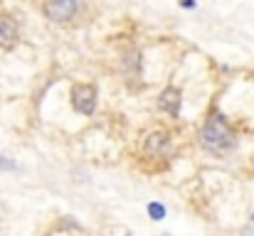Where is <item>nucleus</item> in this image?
Masks as SVG:
<instances>
[{
	"label": "nucleus",
	"mask_w": 254,
	"mask_h": 236,
	"mask_svg": "<svg viewBox=\"0 0 254 236\" xmlns=\"http://www.w3.org/2000/svg\"><path fill=\"white\" fill-rule=\"evenodd\" d=\"M242 236H254V214L250 217V222H247V227L242 229Z\"/></svg>",
	"instance_id": "9d476101"
},
{
	"label": "nucleus",
	"mask_w": 254,
	"mask_h": 236,
	"mask_svg": "<svg viewBox=\"0 0 254 236\" xmlns=\"http://www.w3.org/2000/svg\"><path fill=\"white\" fill-rule=\"evenodd\" d=\"M163 236H168V234H163Z\"/></svg>",
	"instance_id": "ddd939ff"
},
{
	"label": "nucleus",
	"mask_w": 254,
	"mask_h": 236,
	"mask_svg": "<svg viewBox=\"0 0 254 236\" xmlns=\"http://www.w3.org/2000/svg\"><path fill=\"white\" fill-rule=\"evenodd\" d=\"M168 145H170L168 133H163V131H156V133H151V136L146 138V143H143V150H146L148 155H163V153L168 150Z\"/></svg>",
	"instance_id": "423d86ee"
},
{
	"label": "nucleus",
	"mask_w": 254,
	"mask_h": 236,
	"mask_svg": "<svg viewBox=\"0 0 254 236\" xmlns=\"http://www.w3.org/2000/svg\"><path fill=\"white\" fill-rule=\"evenodd\" d=\"M180 7L190 10V7H195V0H180Z\"/></svg>",
	"instance_id": "9b49d317"
},
{
	"label": "nucleus",
	"mask_w": 254,
	"mask_h": 236,
	"mask_svg": "<svg viewBox=\"0 0 254 236\" xmlns=\"http://www.w3.org/2000/svg\"><path fill=\"white\" fill-rule=\"evenodd\" d=\"M126 236H131V234H126Z\"/></svg>",
	"instance_id": "f8f14e48"
},
{
	"label": "nucleus",
	"mask_w": 254,
	"mask_h": 236,
	"mask_svg": "<svg viewBox=\"0 0 254 236\" xmlns=\"http://www.w3.org/2000/svg\"><path fill=\"white\" fill-rule=\"evenodd\" d=\"M200 143H202L205 150H210L215 155H225V153H230L235 148V143H237L235 133H232L227 118L220 111H212L207 116V121H205V126L200 131Z\"/></svg>",
	"instance_id": "f257e3e1"
},
{
	"label": "nucleus",
	"mask_w": 254,
	"mask_h": 236,
	"mask_svg": "<svg viewBox=\"0 0 254 236\" xmlns=\"http://www.w3.org/2000/svg\"><path fill=\"white\" fill-rule=\"evenodd\" d=\"M72 108L82 116H91L96 111V98H99V89L94 84H74L72 86Z\"/></svg>",
	"instance_id": "7ed1b4c3"
},
{
	"label": "nucleus",
	"mask_w": 254,
	"mask_h": 236,
	"mask_svg": "<svg viewBox=\"0 0 254 236\" xmlns=\"http://www.w3.org/2000/svg\"><path fill=\"white\" fill-rule=\"evenodd\" d=\"M148 214H151L153 222H161V219L166 217V207H163L161 202H151V204H148Z\"/></svg>",
	"instance_id": "6e6552de"
},
{
	"label": "nucleus",
	"mask_w": 254,
	"mask_h": 236,
	"mask_svg": "<svg viewBox=\"0 0 254 236\" xmlns=\"http://www.w3.org/2000/svg\"><path fill=\"white\" fill-rule=\"evenodd\" d=\"M124 69H126V77L128 79L141 77V52H138L136 47L124 54Z\"/></svg>",
	"instance_id": "0eeeda50"
},
{
	"label": "nucleus",
	"mask_w": 254,
	"mask_h": 236,
	"mask_svg": "<svg viewBox=\"0 0 254 236\" xmlns=\"http://www.w3.org/2000/svg\"><path fill=\"white\" fill-rule=\"evenodd\" d=\"M17 165L12 162V160H7L5 155H0V170H15Z\"/></svg>",
	"instance_id": "1a4fd4ad"
},
{
	"label": "nucleus",
	"mask_w": 254,
	"mask_h": 236,
	"mask_svg": "<svg viewBox=\"0 0 254 236\" xmlns=\"http://www.w3.org/2000/svg\"><path fill=\"white\" fill-rule=\"evenodd\" d=\"M79 12V0H45L42 2V15L50 20V22H69L74 20Z\"/></svg>",
	"instance_id": "f03ea898"
},
{
	"label": "nucleus",
	"mask_w": 254,
	"mask_h": 236,
	"mask_svg": "<svg viewBox=\"0 0 254 236\" xmlns=\"http://www.w3.org/2000/svg\"><path fill=\"white\" fill-rule=\"evenodd\" d=\"M180 106H183V96H180V89H175V86H168V89L158 96V108L166 111L173 118L180 116Z\"/></svg>",
	"instance_id": "39448f33"
},
{
	"label": "nucleus",
	"mask_w": 254,
	"mask_h": 236,
	"mask_svg": "<svg viewBox=\"0 0 254 236\" xmlns=\"http://www.w3.org/2000/svg\"><path fill=\"white\" fill-rule=\"evenodd\" d=\"M20 40V30L17 22L10 15H0V47L2 49H12Z\"/></svg>",
	"instance_id": "20e7f679"
}]
</instances>
